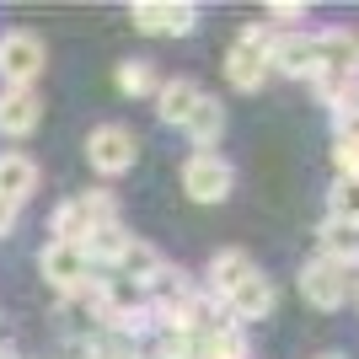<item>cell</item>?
Listing matches in <instances>:
<instances>
[{
    "label": "cell",
    "instance_id": "7a4b0ae2",
    "mask_svg": "<svg viewBox=\"0 0 359 359\" xmlns=\"http://www.w3.org/2000/svg\"><path fill=\"white\" fill-rule=\"evenodd\" d=\"M269 38H273L269 22H252V27L236 32V43L225 54V81L236 91H263V81H269Z\"/></svg>",
    "mask_w": 359,
    "mask_h": 359
},
{
    "label": "cell",
    "instance_id": "d4e9b609",
    "mask_svg": "<svg viewBox=\"0 0 359 359\" xmlns=\"http://www.w3.org/2000/svg\"><path fill=\"white\" fill-rule=\"evenodd\" d=\"M16 215H22V210H16L11 198H0V236H11V231H16Z\"/></svg>",
    "mask_w": 359,
    "mask_h": 359
},
{
    "label": "cell",
    "instance_id": "4fadbf2b",
    "mask_svg": "<svg viewBox=\"0 0 359 359\" xmlns=\"http://www.w3.org/2000/svg\"><path fill=\"white\" fill-rule=\"evenodd\" d=\"M252 269H257V263L241 252V247H220V252L210 257V269H204V290H210V300H220V306H225V295H231Z\"/></svg>",
    "mask_w": 359,
    "mask_h": 359
},
{
    "label": "cell",
    "instance_id": "44dd1931",
    "mask_svg": "<svg viewBox=\"0 0 359 359\" xmlns=\"http://www.w3.org/2000/svg\"><path fill=\"white\" fill-rule=\"evenodd\" d=\"M118 91H123V97H135V102L156 97V91H161L156 65H150V60H123V65H118Z\"/></svg>",
    "mask_w": 359,
    "mask_h": 359
},
{
    "label": "cell",
    "instance_id": "7c38bea8",
    "mask_svg": "<svg viewBox=\"0 0 359 359\" xmlns=\"http://www.w3.org/2000/svg\"><path fill=\"white\" fill-rule=\"evenodd\" d=\"M311 43H316V75H359V38L348 27H327Z\"/></svg>",
    "mask_w": 359,
    "mask_h": 359
},
{
    "label": "cell",
    "instance_id": "d6986e66",
    "mask_svg": "<svg viewBox=\"0 0 359 359\" xmlns=\"http://www.w3.org/2000/svg\"><path fill=\"white\" fill-rule=\"evenodd\" d=\"M194 359H252V348L236 322H225V327H210L204 338H194Z\"/></svg>",
    "mask_w": 359,
    "mask_h": 359
},
{
    "label": "cell",
    "instance_id": "5bb4252c",
    "mask_svg": "<svg viewBox=\"0 0 359 359\" xmlns=\"http://www.w3.org/2000/svg\"><path fill=\"white\" fill-rule=\"evenodd\" d=\"M204 97V86H198L194 75H172V81H161V91L150 97L156 102V118L161 123H172V129H182V118L194 113V102Z\"/></svg>",
    "mask_w": 359,
    "mask_h": 359
},
{
    "label": "cell",
    "instance_id": "5b68a950",
    "mask_svg": "<svg viewBox=\"0 0 359 359\" xmlns=\"http://www.w3.org/2000/svg\"><path fill=\"white\" fill-rule=\"evenodd\" d=\"M129 22H135L145 38H188L198 27V6L194 0H135L129 6Z\"/></svg>",
    "mask_w": 359,
    "mask_h": 359
},
{
    "label": "cell",
    "instance_id": "6da1fadb",
    "mask_svg": "<svg viewBox=\"0 0 359 359\" xmlns=\"http://www.w3.org/2000/svg\"><path fill=\"white\" fill-rule=\"evenodd\" d=\"M102 225H118V198L107 194V188H91V194L65 198L60 210H54V220H48V231H54V241H75L81 247Z\"/></svg>",
    "mask_w": 359,
    "mask_h": 359
},
{
    "label": "cell",
    "instance_id": "ffe728a7",
    "mask_svg": "<svg viewBox=\"0 0 359 359\" xmlns=\"http://www.w3.org/2000/svg\"><path fill=\"white\" fill-rule=\"evenodd\" d=\"M156 269H161V252H156L150 241H140V236H135L129 247H123V257H118V263H113L107 273H113V279H135V285H145Z\"/></svg>",
    "mask_w": 359,
    "mask_h": 359
},
{
    "label": "cell",
    "instance_id": "cb8c5ba5",
    "mask_svg": "<svg viewBox=\"0 0 359 359\" xmlns=\"http://www.w3.org/2000/svg\"><path fill=\"white\" fill-rule=\"evenodd\" d=\"M102 359H145L140 354L135 344H113V338H107V348H102Z\"/></svg>",
    "mask_w": 359,
    "mask_h": 359
},
{
    "label": "cell",
    "instance_id": "e0dca14e",
    "mask_svg": "<svg viewBox=\"0 0 359 359\" xmlns=\"http://www.w3.org/2000/svg\"><path fill=\"white\" fill-rule=\"evenodd\" d=\"M182 129H188V140H194L198 150H215V145H220V135H225V107L204 91V97L194 102V113L182 118Z\"/></svg>",
    "mask_w": 359,
    "mask_h": 359
},
{
    "label": "cell",
    "instance_id": "9c48e42d",
    "mask_svg": "<svg viewBox=\"0 0 359 359\" xmlns=\"http://www.w3.org/2000/svg\"><path fill=\"white\" fill-rule=\"evenodd\" d=\"M38 269H43V279L60 290V295H75V290L91 279V263L75 241H48L43 252H38Z\"/></svg>",
    "mask_w": 359,
    "mask_h": 359
},
{
    "label": "cell",
    "instance_id": "ac0fdd59",
    "mask_svg": "<svg viewBox=\"0 0 359 359\" xmlns=\"http://www.w3.org/2000/svg\"><path fill=\"white\" fill-rule=\"evenodd\" d=\"M129 231L123 225H102V231H91L86 241H81V252H86V263H91V273H107L113 263L123 257V247H129Z\"/></svg>",
    "mask_w": 359,
    "mask_h": 359
},
{
    "label": "cell",
    "instance_id": "ba28073f",
    "mask_svg": "<svg viewBox=\"0 0 359 359\" xmlns=\"http://www.w3.org/2000/svg\"><path fill=\"white\" fill-rule=\"evenodd\" d=\"M269 75H290V81H311L316 75V43L311 32H273L269 38Z\"/></svg>",
    "mask_w": 359,
    "mask_h": 359
},
{
    "label": "cell",
    "instance_id": "277c9868",
    "mask_svg": "<svg viewBox=\"0 0 359 359\" xmlns=\"http://www.w3.org/2000/svg\"><path fill=\"white\" fill-rule=\"evenodd\" d=\"M43 75V38L32 27L0 32V81L6 86H38Z\"/></svg>",
    "mask_w": 359,
    "mask_h": 359
},
{
    "label": "cell",
    "instance_id": "9a60e30c",
    "mask_svg": "<svg viewBox=\"0 0 359 359\" xmlns=\"http://www.w3.org/2000/svg\"><path fill=\"white\" fill-rule=\"evenodd\" d=\"M32 194H38V166H32L22 150H6V156H0V198H11L16 210H22Z\"/></svg>",
    "mask_w": 359,
    "mask_h": 359
},
{
    "label": "cell",
    "instance_id": "8fae6325",
    "mask_svg": "<svg viewBox=\"0 0 359 359\" xmlns=\"http://www.w3.org/2000/svg\"><path fill=\"white\" fill-rule=\"evenodd\" d=\"M225 316H231V322H263V316H273V285H269V273H247V279H241L236 290H231V295H225Z\"/></svg>",
    "mask_w": 359,
    "mask_h": 359
},
{
    "label": "cell",
    "instance_id": "3957f363",
    "mask_svg": "<svg viewBox=\"0 0 359 359\" xmlns=\"http://www.w3.org/2000/svg\"><path fill=\"white\" fill-rule=\"evenodd\" d=\"M231 188H236V166L225 161L220 150H194L182 161V194L194 204H225Z\"/></svg>",
    "mask_w": 359,
    "mask_h": 359
},
{
    "label": "cell",
    "instance_id": "4316f807",
    "mask_svg": "<svg viewBox=\"0 0 359 359\" xmlns=\"http://www.w3.org/2000/svg\"><path fill=\"white\" fill-rule=\"evenodd\" d=\"M354 306H359V279H354Z\"/></svg>",
    "mask_w": 359,
    "mask_h": 359
},
{
    "label": "cell",
    "instance_id": "7402d4cb",
    "mask_svg": "<svg viewBox=\"0 0 359 359\" xmlns=\"http://www.w3.org/2000/svg\"><path fill=\"white\" fill-rule=\"evenodd\" d=\"M327 220L359 225V177H332V188H327Z\"/></svg>",
    "mask_w": 359,
    "mask_h": 359
},
{
    "label": "cell",
    "instance_id": "603a6c76",
    "mask_svg": "<svg viewBox=\"0 0 359 359\" xmlns=\"http://www.w3.org/2000/svg\"><path fill=\"white\" fill-rule=\"evenodd\" d=\"M332 166H338V177H359V123L354 129H338V140H332Z\"/></svg>",
    "mask_w": 359,
    "mask_h": 359
},
{
    "label": "cell",
    "instance_id": "8992f818",
    "mask_svg": "<svg viewBox=\"0 0 359 359\" xmlns=\"http://www.w3.org/2000/svg\"><path fill=\"white\" fill-rule=\"evenodd\" d=\"M300 295H306V306H316V311H338V306L354 300V269H338L327 257H311V263L300 269Z\"/></svg>",
    "mask_w": 359,
    "mask_h": 359
},
{
    "label": "cell",
    "instance_id": "52a82bcc",
    "mask_svg": "<svg viewBox=\"0 0 359 359\" xmlns=\"http://www.w3.org/2000/svg\"><path fill=\"white\" fill-rule=\"evenodd\" d=\"M135 156H140V145L123 123H97L86 135V161H91L97 177H123V172L135 166Z\"/></svg>",
    "mask_w": 359,
    "mask_h": 359
},
{
    "label": "cell",
    "instance_id": "484cf974",
    "mask_svg": "<svg viewBox=\"0 0 359 359\" xmlns=\"http://www.w3.org/2000/svg\"><path fill=\"white\" fill-rule=\"evenodd\" d=\"M316 359H344V354H316Z\"/></svg>",
    "mask_w": 359,
    "mask_h": 359
},
{
    "label": "cell",
    "instance_id": "30bf717a",
    "mask_svg": "<svg viewBox=\"0 0 359 359\" xmlns=\"http://www.w3.org/2000/svg\"><path fill=\"white\" fill-rule=\"evenodd\" d=\"M43 123V97H38V86H6L0 91V135H32Z\"/></svg>",
    "mask_w": 359,
    "mask_h": 359
},
{
    "label": "cell",
    "instance_id": "2e32d148",
    "mask_svg": "<svg viewBox=\"0 0 359 359\" xmlns=\"http://www.w3.org/2000/svg\"><path fill=\"white\" fill-rule=\"evenodd\" d=\"M316 241H322V252H316V257H327V263H338V269H359V225L322 220Z\"/></svg>",
    "mask_w": 359,
    "mask_h": 359
}]
</instances>
